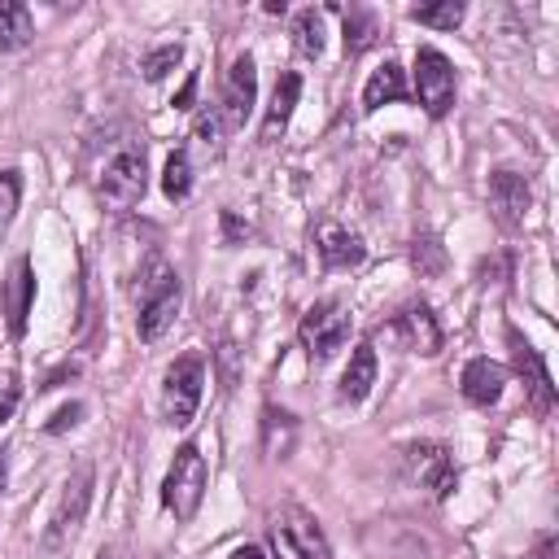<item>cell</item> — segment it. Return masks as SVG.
<instances>
[{
	"label": "cell",
	"instance_id": "6da1fadb",
	"mask_svg": "<svg viewBox=\"0 0 559 559\" xmlns=\"http://www.w3.org/2000/svg\"><path fill=\"white\" fill-rule=\"evenodd\" d=\"M148 183V162H144V144L135 135H122L109 144L100 170H96V192L105 197V205L114 210H131L144 197Z\"/></svg>",
	"mask_w": 559,
	"mask_h": 559
},
{
	"label": "cell",
	"instance_id": "7a4b0ae2",
	"mask_svg": "<svg viewBox=\"0 0 559 559\" xmlns=\"http://www.w3.org/2000/svg\"><path fill=\"white\" fill-rule=\"evenodd\" d=\"M179 301H183V284H179L175 266H166L162 258L148 262V275H144V288H140V314H135L140 341H157L175 323Z\"/></svg>",
	"mask_w": 559,
	"mask_h": 559
},
{
	"label": "cell",
	"instance_id": "3957f363",
	"mask_svg": "<svg viewBox=\"0 0 559 559\" xmlns=\"http://www.w3.org/2000/svg\"><path fill=\"white\" fill-rule=\"evenodd\" d=\"M205 480H210L205 454H201L192 441L179 445V450H175V463H170V472H166V480H162V502H166V511H170L175 520H192L197 507H201V498H205Z\"/></svg>",
	"mask_w": 559,
	"mask_h": 559
},
{
	"label": "cell",
	"instance_id": "277c9868",
	"mask_svg": "<svg viewBox=\"0 0 559 559\" xmlns=\"http://www.w3.org/2000/svg\"><path fill=\"white\" fill-rule=\"evenodd\" d=\"M201 389H205V358L201 354H179L170 367H166V380H162V411H166V424L175 428H188L197 406H201Z\"/></svg>",
	"mask_w": 559,
	"mask_h": 559
},
{
	"label": "cell",
	"instance_id": "5b68a950",
	"mask_svg": "<svg viewBox=\"0 0 559 559\" xmlns=\"http://www.w3.org/2000/svg\"><path fill=\"white\" fill-rule=\"evenodd\" d=\"M266 533H271L275 559H332L323 528H319L314 515L301 511V507H280V511L271 515Z\"/></svg>",
	"mask_w": 559,
	"mask_h": 559
},
{
	"label": "cell",
	"instance_id": "8992f818",
	"mask_svg": "<svg viewBox=\"0 0 559 559\" xmlns=\"http://www.w3.org/2000/svg\"><path fill=\"white\" fill-rule=\"evenodd\" d=\"M306 354L314 362H328L345 341H349V314L341 301H314L306 314H301V328H297Z\"/></svg>",
	"mask_w": 559,
	"mask_h": 559
},
{
	"label": "cell",
	"instance_id": "52a82bcc",
	"mask_svg": "<svg viewBox=\"0 0 559 559\" xmlns=\"http://www.w3.org/2000/svg\"><path fill=\"white\" fill-rule=\"evenodd\" d=\"M92 485H96V472L92 467H79L66 485H61V498H57V511L48 520V533H44V546L57 550L61 542H70L87 515V502H92Z\"/></svg>",
	"mask_w": 559,
	"mask_h": 559
},
{
	"label": "cell",
	"instance_id": "ba28073f",
	"mask_svg": "<svg viewBox=\"0 0 559 559\" xmlns=\"http://www.w3.org/2000/svg\"><path fill=\"white\" fill-rule=\"evenodd\" d=\"M415 96L432 118H441L454 105V66L441 48H419L415 52Z\"/></svg>",
	"mask_w": 559,
	"mask_h": 559
},
{
	"label": "cell",
	"instance_id": "9c48e42d",
	"mask_svg": "<svg viewBox=\"0 0 559 559\" xmlns=\"http://www.w3.org/2000/svg\"><path fill=\"white\" fill-rule=\"evenodd\" d=\"M406 472H411L415 485L432 489L437 498H450L454 485H459L454 459H450V450L437 445V441H415V445H406Z\"/></svg>",
	"mask_w": 559,
	"mask_h": 559
},
{
	"label": "cell",
	"instance_id": "30bf717a",
	"mask_svg": "<svg viewBox=\"0 0 559 559\" xmlns=\"http://www.w3.org/2000/svg\"><path fill=\"white\" fill-rule=\"evenodd\" d=\"M528 205H533V192H528L524 175H515V170H493L489 175V210H493L502 231H520Z\"/></svg>",
	"mask_w": 559,
	"mask_h": 559
},
{
	"label": "cell",
	"instance_id": "8fae6325",
	"mask_svg": "<svg viewBox=\"0 0 559 559\" xmlns=\"http://www.w3.org/2000/svg\"><path fill=\"white\" fill-rule=\"evenodd\" d=\"M253 100H258V70H253V57H236L231 70H227V83H223V114H227V127H245V118L253 114Z\"/></svg>",
	"mask_w": 559,
	"mask_h": 559
},
{
	"label": "cell",
	"instance_id": "7c38bea8",
	"mask_svg": "<svg viewBox=\"0 0 559 559\" xmlns=\"http://www.w3.org/2000/svg\"><path fill=\"white\" fill-rule=\"evenodd\" d=\"M314 245H319V258H323V266H332V271H345V266H358L362 258H367V245L349 231V227H341V223H319V236H314Z\"/></svg>",
	"mask_w": 559,
	"mask_h": 559
},
{
	"label": "cell",
	"instance_id": "4fadbf2b",
	"mask_svg": "<svg viewBox=\"0 0 559 559\" xmlns=\"http://www.w3.org/2000/svg\"><path fill=\"white\" fill-rule=\"evenodd\" d=\"M502 384H507V367H498L489 358H472L459 376V389L472 406H493L502 397Z\"/></svg>",
	"mask_w": 559,
	"mask_h": 559
},
{
	"label": "cell",
	"instance_id": "5bb4252c",
	"mask_svg": "<svg viewBox=\"0 0 559 559\" xmlns=\"http://www.w3.org/2000/svg\"><path fill=\"white\" fill-rule=\"evenodd\" d=\"M397 336L406 341V349H415V354H424V358H432V354L441 349V328H437L432 310L419 306V301L397 314Z\"/></svg>",
	"mask_w": 559,
	"mask_h": 559
},
{
	"label": "cell",
	"instance_id": "9a60e30c",
	"mask_svg": "<svg viewBox=\"0 0 559 559\" xmlns=\"http://www.w3.org/2000/svg\"><path fill=\"white\" fill-rule=\"evenodd\" d=\"M507 341H511V362H515V371H520V376H528V389H533L537 406L546 411V406L555 402V389H550V376H546V367H542L537 349H533L515 328H507Z\"/></svg>",
	"mask_w": 559,
	"mask_h": 559
},
{
	"label": "cell",
	"instance_id": "2e32d148",
	"mask_svg": "<svg viewBox=\"0 0 559 559\" xmlns=\"http://www.w3.org/2000/svg\"><path fill=\"white\" fill-rule=\"evenodd\" d=\"M31 297H35L31 258H17V262H13V275H9V284H4V306H9V332H13V336H22V332H26Z\"/></svg>",
	"mask_w": 559,
	"mask_h": 559
},
{
	"label": "cell",
	"instance_id": "e0dca14e",
	"mask_svg": "<svg viewBox=\"0 0 559 559\" xmlns=\"http://www.w3.org/2000/svg\"><path fill=\"white\" fill-rule=\"evenodd\" d=\"M297 96H301V74H280V83H275V96H271V109H266V118H262V140L266 144H275L280 135H284V127H288V118H293V105H297Z\"/></svg>",
	"mask_w": 559,
	"mask_h": 559
},
{
	"label": "cell",
	"instance_id": "ac0fdd59",
	"mask_svg": "<svg viewBox=\"0 0 559 559\" xmlns=\"http://www.w3.org/2000/svg\"><path fill=\"white\" fill-rule=\"evenodd\" d=\"M406 74H402V66L397 61H384L380 70H371V79H367V87H362V109L367 114H376L380 105H389V100H406Z\"/></svg>",
	"mask_w": 559,
	"mask_h": 559
},
{
	"label": "cell",
	"instance_id": "d6986e66",
	"mask_svg": "<svg viewBox=\"0 0 559 559\" xmlns=\"http://www.w3.org/2000/svg\"><path fill=\"white\" fill-rule=\"evenodd\" d=\"M371 384H376V349H371V345H358V349L349 354L345 376H341V397H345V402H362V397L371 393Z\"/></svg>",
	"mask_w": 559,
	"mask_h": 559
},
{
	"label": "cell",
	"instance_id": "ffe728a7",
	"mask_svg": "<svg viewBox=\"0 0 559 559\" xmlns=\"http://www.w3.org/2000/svg\"><path fill=\"white\" fill-rule=\"evenodd\" d=\"M31 35H35L31 9L17 4V0H4V4H0V52H17V48H26Z\"/></svg>",
	"mask_w": 559,
	"mask_h": 559
},
{
	"label": "cell",
	"instance_id": "44dd1931",
	"mask_svg": "<svg viewBox=\"0 0 559 559\" xmlns=\"http://www.w3.org/2000/svg\"><path fill=\"white\" fill-rule=\"evenodd\" d=\"M341 17H345V52H349V57L367 52V48L376 44V35H380V22H376V13H371V9H358V4H349V9H341Z\"/></svg>",
	"mask_w": 559,
	"mask_h": 559
},
{
	"label": "cell",
	"instance_id": "7402d4cb",
	"mask_svg": "<svg viewBox=\"0 0 559 559\" xmlns=\"http://www.w3.org/2000/svg\"><path fill=\"white\" fill-rule=\"evenodd\" d=\"M262 445H266V454H275V459L288 454V445H293V415H288V411H275V406L262 411Z\"/></svg>",
	"mask_w": 559,
	"mask_h": 559
},
{
	"label": "cell",
	"instance_id": "603a6c76",
	"mask_svg": "<svg viewBox=\"0 0 559 559\" xmlns=\"http://www.w3.org/2000/svg\"><path fill=\"white\" fill-rule=\"evenodd\" d=\"M162 192H166L170 201H183V197L192 192V162H188V153H183V148H175V153L166 157V170H162Z\"/></svg>",
	"mask_w": 559,
	"mask_h": 559
},
{
	"label": "cell",
	"instance_id": "cb8c5ba5",
	"mask_svg": "<svg viewBox=\"0 0 559 559\" xmlns=\"http://www.w3.org/2000/svg\"><path fill=\"white\" fill-rule=\"evenodd\" d=\"M411 22L432 26V31H454V26L463 22V4H459V0H441V4H415V9H411Z\"/></svg>",
	"mask_w": 559,
	"mask_h": 559
},
{
	"label": "cell",
	"instance_id": "d4e9b609",
	"mask_svg": "<svg viewBox=\"0 0 559 559\" xmlns=\"http://www.w3.org/2000/svg\"><path fill=\"white\" fill-rule=\"evenodd\" d=\"M293 35H297V52L301 57H323V17L314 9H301L293 17Z\"/></svg>",
	"mask_w": 559,
	"mask_h": 559
},
{
	"label": "cell",
	"instance_id": "484cf974",
	"mask_svg": "<svg viewBox=\"0 0 559 559\" xmlns=\"http://www.w3.org/2000/svg\"><path fill=\"white\" fill-rule=\"evenodd\" d=\"M17 201H22V175L17 170H0V227L17 214Z\"/></svg>",
	"mask_w": 559,
	"mask_h": 559
},
{
	"label": "cell",
	"instance_id": "4316f807",
	"mask_svg": "<svg viewBox=\"0 0 559 559\" xmlns=\"http://www.w3.org/2000/svg\"><path fill=\"white\" fill-rule=\"evenodd\" d=\"M179 44H166V48H157V52H148L144 57V79H162L170 66H179Z\"/></svg>",
	"mask_w": 559,
	"mask_h": 559
},
{
	"label": "cell",
	"instance_id": "83f0119b",
	"mask_svg": "<svg viewBox=\"0 0 559 559\" xmlns=\"http://www.w3.org/2000/svg\"><path fill=\"white\" fill-rule=\"evenodd\" d=\"M197 140H201V148H210V153L223 148V140H218V118H214V114H201V118H197Z\"/></svg>",
	"mask_w": 559,
	"mask_h": 559
},
{
	"label": "cell",
	"instance_id": "f1b7e54d",
	"mask_svg": "<svg viewBox=\"0 0 559 559\" xmlns=\"http://www.w3.org/2000/svg\"><path fill=\"white\" fill-rule=\"evenodd\" d=\"M13 411H17V380L4 371V376H0V424H4Z\"/></svg>",
	"mask_w": 559,
	"mask_h": 559
},
{
	"label": "cell",
	"instance_id": "f546056e",
	"mask_svg": "<svg viewBox=\"0 0 559 559\" xmlns=\"http://www.w3.org/2000/svg\"><path fill=\"white\" fill-rule=\"evenodd\" d=\"M79 415H83V406L74 402V406H61L57 415H52V424H48V432H66L70 424H79Z\"/></svg>",
	"mask_w": 559,
	"mask_h": 559
},
{
	"label": "cell",
	"instance_id": "4dcf8cb0",
	"mask_svg": "<svg viewBox=\"0 0 559 559\" xmlns=\"http://www.w3.org/2000/svg\"><path fill=\"white\" fill-rule=\"evenodd\" d=\"M192 96H197V74H192V79L179 87V96H175V109H188V105H192Z\"/></svg>",
	"mask_w": 559,
	"mask_h": 559
},
{
	"label": "cell",
	"instance_id": "1f68e13d",
	"mask_svg": "<svg viewBox=\"0 0 559 559\" xmlns=\"http://www.w3.org/2000/svg\"><path fill=\"white\" fill-rule=\"evenodd\" d=\"M227 559H266V555H262L258 546H236V550H231Z\"/></svg>",
	"mask_w": 559,
	"mask_h": 559
},
{
	"label": "cell",
	"instance_id": "d6a6232c",
	"mask_svg": "<svg viewBox=\"0 0 559 559\" xmlns=\"http://www.w3.org/2000/svg\"><path fill=\"white\" fill-rule=\"evenodd\" d=\"M550 555H555V537H546V542L537 546V559H550Z\"/></svg>",
	"mask_w": 559,
	"mask_h": 559
},
{
	"label": "cell",
	"instance_id": "836d02e7",
	"mask_svg": "<svg viewBox=\"0 0 559 559\" xmlns=\"http://www.w3.org/2000/svg\"><path fill=\"white\" fill-rule=\"evenodd\" d=\"M4 476H9V472H4V454H0V489H4Z\"/></svg>",
	"mask_w": 559,
	"mask_h": 559
},
{
	"label": "cell",
	"instance_id": "e575fe53",
	"mask_svg": "<svg viewBox=\"0 0 559 559\" xmlns=\"http://www.w3.org/2000/svg\"><path fill=\"white\" fill-rule=\"evenodd\" d=\"M96 559H114V555H109V550H100V555H96Z\"/></svg>",
	"mask_w": 559,
	"mask_h": 559
}]
</instances>
